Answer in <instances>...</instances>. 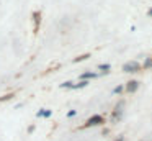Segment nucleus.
I'll return each instance as SVG.
<instances>
[{
  "label": "nucleus",
  "mask_w": 152,
  "mask_h": 141,
  "mask_svg": "<svg viewBox=\"0 0 152 141\" xmlns=\"http://www.w3.org/2000/svg\"><path fill=\"white\" fill-rule=\"evenodd\" d=\"M141 69H142L141 62H137V61H128V62H124V64H123L121 71L126 72V74H134V72H139Z\"/></svg>",
  "instance_id": "nucleus-1"
},
{
  "label": "nucleus",
  "mask_w": 152,
  "mask_h": 141,
  "mask_svg": "<svg viewBox=\"0 0 152 141\" xmlns=\"http://www.w3.org/2000/svg\"><path fill=\"white\" fill-rule=\"evenodd\" d=\"M124 105H126L124 100H119L118 103L115 105V108H113V113H111L113 121H119V120L123 118V115H124Z\"/></svg>",
  "instance_id": "nucleus-2"
},
{
  "label": "nucleus",
  "mask_w": 152,
  "mask_h": 141,
  "mask_svg": "<svg viewBox=\"0 0 152 141\" xmlns=\"http://www.w3.org/2000/svg\"><path fill=\"white\" fill-rule=\"evenodd\" d=\"M105 123V118L102 117V115H92V117L88 118V120L85 121V125H83V128H90V126H100V125Z\"/></svg>",
  "instance_id": "nucleus-3"
},
{
  "label": "nucleus",
  "mask_w": 152,
  "mask_h": 141,
  "mask_svg": "<svg viewBox=\"0 0 152 141\" xmlns=\"http://www.w3.org/2000/svg\"><path fill=\"white\" fill-rule=\"evenodd\" d=\"M139 89V80H129V82H126V85H124V90L126 92H129V94H134L136 90Z\"/></svg>",
  "instance_id": "nucleus-4"
},
{
  "label": "nucleus",
  "mask_w": 152,
  "mask_h": 141,
  "mask_svg": "<svg viewBox=\"0 0 152 141\" xmlns=\"http://www.w3.org/2000/svg\"><path fill=\"white\" fill-rule=\"evenodd\" d=\"M98 72H93V71H87V72H83V74H80V80H88V79H95V77H98Z\"/></svg>",
  "instance_id": "nucleus-5"
},
{
  "label": "nucleus",
  "mask_w": 152,
  "mask_h": 141,
  "mask_svg": "<svg viewBox=\"0 0 152 141\" xmlns=\"http://www.w3.org/2000/svg\"><path fill=\"white\" fill-rule=\"evenodd\" d=\"M88 84H90L88 80H79L77 84H74V85H72V90H79V89H83V87H87Z\"/></svg>",
  "instance_id": "nucleus-6"
},
{
  "label": "nucleus",
  "mask_w": 152,
  "mask_h": 141,
  "mask_svg": "<svg viewBox=\"0 0 152 141\" xmlns=\"http://www.w3.org/2000/svg\"><path fill=\"white\" fill-rule=\"evenodd\" d=\"M142 67L144 69H152V56H149V58H144V62H142Z\"/></svg>",
  "instance_id": "nucleus-7"
},
{
  "label": "nucleus",
  "mask_w": 152,
  "mask_h": 141,
  "mask_svg": "<svg viewBox=\"0 0 152 141\" xmlns=\"http://www.w3.org/2000/svg\"><path fill=\"white\" fill-rule=\"evenodd\" d=\"M88 58H90V54L85 52V54H80V56H77V58H74L72 62H82V61H85V59H88Z\"/></svg>",
  "instance_id": "nucleus-8"
},
{
  "label": "nucleus",
  "mask_w": 152,
  "mask_h": 141,
  "mask_svg": "<svg viewBox=\"0 0 152 141\" xmlns=\"http://www.w3.org/2000/svg\"><path fill=\"white\" fill-rule=\"evenodd\" d=\"M98 69L102 71V74H108L110 69H111V66L110 64H98Z\"/></svg>",
  "instance_id": "nucleus-9"
},
{
  "label": "nucleus",
  "mask_w": 152,
  "mask_h": 141,
  "mask_svg": "<svg viewBox=\"0 0 152 141\" xmlns=\"http://www.w3.org/2000/svg\"><path fill=\"white\" fill-rule=\"evenodd\" d=\"M33 21H34V26L38 28V25L41 23V13L39 12H34L33 13Z\"/></svg>",
  "instance_id": "nucleus-10"
},
{
  "label": "nucleus",
  "mask_w": 152,
  "mask_h": 141,
  "mask_svg": "<svg viewBox=\"0 0 152 141\" xmlns=\"http://www.w3.org/2000/svg\"><path fill=\"white\" fill-rule=\"evenodd\" d=\"M72 85H74L72 80H66V82H62L59 87H61V89H72Z\"/></svg>",
  "instance_id": "nucleus-11"
},
{
  "label": "nucleus",
  "mask_w": 152,
  "mask_h": 141,
  "mask_svg": "<svg viewBox=\"0 0 152 141\" xmlns=\"http://www.w3.org/2000/svg\"><path fill=\"white\" fill-rule=\"evenodd\" d=\"M123 90H124V85H116V87L113 89V94H115V95L116 94H121Z\"/></svg>",
  "instance_id": "nucleus-12"
},
{
  "label": "nucleus",
  "mask_w": 152,
  "mask_h": 141,
  "mask_svg": "<svg viewBox=\"0 0 152 141\" xmlns=\"http://www.w3.org/2000/svg\"><path fill=\"white\" fill-rule=\"evenodd\" d=\"M12 97H15L13 94H7V95H4V97H0V103H2V102H7V100H10Z\"/></svg>",
  "instance_id": "nucleus-13"
},
{
  "label": "nucleus",
  "mask_w": 152,
  "mask_h": 141,
  "mask_svg": "<svg viewBox=\"0 0 152 141\" xmlns=\"http://www.w3.org/2000/svg\"><path fill=\"white\" fill-rule=\"evenodd\" d=\"M44 110H46V108H41V110H38V111H36V117H38V118L44 117Z\"/></svg>",
  "instance_id": "nucleus-14"
},
{
  "label": "nucleus",
  "mask_w": 152,
  "mask_h": 141,
  "mask_svg": "<svg viewBox=\"0 0 152 141\" xmlns=\"http://www.w3.org/2000/svg\"><path fill=\"white\" fill-rule=\"evenodd\" d=\"M75 115H77V110H69V111H67V117H69V118L75 117Z\"/></svg>",
  "instance_id": "nucleus-15"
},
{
  "label": "nucleus",
  "mask_w": 152,
  "mask_h": 141,
  "mask_svg": "<svg viewBox=\"0 0 152 141\" xmlns=\"http://www.w3.org/2000/svg\"><path fill=\"white\" fill-rule=\"evenodd\" d=\"M51 115H53V110H48L46 108V110H44V118H49Z\"/></svg>",
  "instance_id": "nucleus-16"
},
{
  "label": "nucleus",
  "mask_w": 152,
  "mask_h": 141,
  "mask_svg": "<svg viewBox=\"0 0 152 141\" xmlns=\"http://www.w3.org/2000/svg\"><path fill=\"white\" fill-rule=\"evenodd\" d=\"M33 131H34V125H31V126H30V128H28V133H30V134H31V133H33Z\"/></svg>",
  "instance_id": "nucleus-17"
},
{
  "label": "nucleus",
  "mask_w": 152,
  "mask_h": 141,
  "mask_svg": "<svg viewBox=\"0 0 152 141\" xmlns=\"http://www.w3.org/2000/svg\"><path fill=\"white\" fill-rule=\"evenodd\" d=\"M115 141H124V136H119V138H116Z\"/></svg>",
  "instance_id": "nucleus-18"
},
{
  "label": "nucleus",
  "mask_w": 152,
  "mask_h": 141,
  "mask_svg": "<svg viewBox=\"0 0 152 141\" xmlns=\"http://www.w3.org/2000/svg\"><path fill=\"white\" fill-rule=\"evenodd\" d=\"M147 15H149V16H151V18H152V8H149V10H147Z\"/></svg>",
  "instance_id": "nucleus-19"
}]
</instances>
